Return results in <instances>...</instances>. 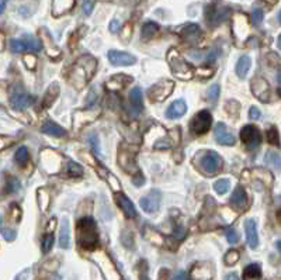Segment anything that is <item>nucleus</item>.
I'll return each mask as SVG.
<instances>
[{"label": "nucleus", "mask_w": 281, "mask_h": 280, "mask_svg": "<svg viewBox=\"0 0 281 280\" xmlns=\"http://www.w3.org/2000/svg\"><path fill=\"white\" fill-rule=\"evenodd\" d=\"M97 69V61L93 55H83L75 62L74 66L68 72V82L74 86L75 89H83L94 76Z\"/></svg>", "instance_id": "nucleus-1"}, {"label": "nucleus", "mask_w": 281, "mask_h": 280, "mask_svg": "<svg viewBox=\"0 0 281 280\" xmlns=\"http://www.w3.org/2000/svg\"><path fill=\"white\" fill-rule=\"evenodd\" d=\"M77 245L85 251H93L98 245V232L96 221L92 217H83L76 224Z\"/></svg>", "instance_id": "nucleus-2"}, {"label": "nucleus", "mask_w": 281, "mask_h": 280, "mask_svg": "<svg viewBox=\"0 0 281 280\" xmlns=\"http://www.w3.org/2000/svg\"><path fill=\"white\" fill-rule=\"evenodd\" d=\"M168 61H169V65H170L171 73L182 79V80H190L194 75V71L191 68V65H188L187 62L184 61L183 58L180 57V54L173 48L169 51L168 54Z\"/></svg>", "instance_id": "nucleus-3"}, {"label": "nucleus", "mask_w": 281, "mask_h": 280, "mask_svg": "<svg viewBox=\"0 0 281 280\" xmlns=\"http://www.w3.org/2000/svg\"><path fill=\"white\" fill-rule=\"evenodd\" d=\"M173 89H174V82L173 80H170V79H162V80H159L158 83H155L148 90V98L153 103L165 101L171 95Z\"/></svg>", "instance_id": "nucleus-4"}, {"label": "nucleus", "mask_w": 281, "mask_h": 280, "mask_svg": "<svg viewBox=\"0 0 281 280\" xmlns=\"http://www.w3.org/2000/svg\"><path fill=\"white\" fill-rule=\"evenodd\" d=\"M222 165H224V160L220 154L215 151H208L200 157V166L207 175L218 173L222 169Z\"/></svg>", "instance_id": "nucleus-5"}, {"label": "nucleus", "mask_w": 281, "mask_h": 280, "mask_svg": "<svg viewBox=\"0 0 281 280\" xmlns=\"http://www.w3.org/2000/svg\"><path fill=\"white\" fill-rule=\"evenodd\" d=\"M212 124V117L208 110H201L198 111L193 120L190 121V131L194 135H203L207 131H209Z\"/></svg>", "instance_id": "nucleus-6"}, {"label": "nucleus", "mask_w": 281, "mask_h": 280, "mask_svg": "<svg viewBox=\"0 0 281 280\" xmlns=\"http://www.w3.org/2000/svg\"><path fill=\"white\" fill-rule=\"evenodd\" d=\"M241 140H242V142L246 145L247 149L253 151L262 144V134H260L257 127L249 124V125H244V128L241 130Z\"/></svg>", "instance_id": "nucleus-7"}, {"label": "nucleus", "mask_w": 281, "mask_h": 280, "mask_svg": "<svg viewBox=\"0 0 281 280\" xmlns=\"http://www.w3.org/2000/svg\"><path fill=\"white\" fill-rule=\"evenodd\" d=\"M250 89L255 98L259 99L263 103H269L271 98V90H270L269 82L262 78V76H255L250 82Z\"/></svg>", "instance_id": "nucleus-8"}, {"label": "nucleus", "mask_w": 281, "mask_h": 280, "mask_svg": "<svg viewBox=\"0 0 281 280\" xmlns=\"http://www.w3.org/2000/svg\"><path fill=\"white\" fill-rule=\"evenodd\" d=\"M160 201H162V195L159 190H150L147 196H144L139 200V206L148 214H153L159 210Z\"/></svg>", "instance_id": "nucleus-9"}, {"label": "nucleus", "mask_w": 281, "mask_h": 280, "mask_svg": "<svg viewBox=\"0 0 281 280\" xmlns=\"http://www.w3.org/2000/svg\"><path fill=\"white\" fill-rule=\"evenodd\" d=\"M135 157H136V154H135L134 151H128L124 146L120 148L118 163H120L122 171H125L127 173H135V171H138L136 163H135Z\"/></svg>", "instance_id": "nucleus-10"}, {"label": "nucleus", "mask_w": 281, "mask_h": 280, "mask_svg": "<svg viewBox=\"0 0 281 280\" xmlns=\"http://www.w3.org/2000/svg\"><path fill=\"white\" fill-rule=\"evenodd\" d=\"M109 61L115 66H131L136 62V58L128 52L111 49V51H109Z\"/></svg>", "instance_id": "nucleus-11"}, {"label": "nucleus", "mask_w": 281, "mask_h": 280, "mask_svg": "<svg viewBox=\"0 0 281 280\" xmlns=\"http://www.w3.org/2000/svg\"><path fill=\"white\" fill-rule=\"evenodd\" d=\"M214 137H215V141L221 144V145H233L235 144V137L231 134V131L228 130V127L224 124V122H218L215 125V130H214Z\"/></svg>", "instance_id": "nucleus-12"}, {"label": "nucleus", "mask_w": 281, "mask_h": 280, "mask_svg": "<svg viewBox=\"0 0 281 280\" xmlns=\"http://www.w3.org/2000/svg\"><path fill=\"white\" fill-rule=\"evenodd\" d=\"M231 206L238 211H244L247 207V193L242 186H238L231 196Z\"/></svg>", "instance_id": "nucleus-13"}, {"label": "nucleus", "mask_w": 281, "mask_h": 280, "mask_svg": "<svg viewBox=\"0 0 281 280\" xmlns=\"http://www.w3.org/2000/svg\"><path fill=\"white\" fill-rule=\"evenodd\" d=\"M130 107L132 110V116H138L144 109V96L141 87H134L130 92Z\"/></svg>", "instance_id": "nucleus-14"}, {"label": "nucleus", "mask_w": 281, "mask_h": 280, "mask_svg": "<svg viewBox=\"0 0 281 280\" xmlns=\"http://www.w3.org/2000/svg\"><path fill=\"white\" fill-rule=\"evenodd\" d=\"M115 201H117L118 207L122 210V213H124L128 219H135V217H136L135 206L132 204V201L124 195V193H117V195H115Z\"/></svg>", "instance_id": "nucleus-15"}, {"label": "nucleus", "mask_w": 281, "mask_h": 280, "mask_svg": "<svg viewBox=\"0 0 281 280\" xmlns=\"http://www.w3.org/2000/svg\"><path fill=\"white\" fill-rule=\"evenodd\" d=\"M76 0H52V16L61 17L75 7Z\"/></svg>", "instance_id": "nucleus-16"}, {"label": "nucleus", "mask_w": 281, "mask_h": 280, "mask_svg": "<svg viewBox=\"0 0 281 280\" xmlns=\"http://www.w3.org/2000/svg\"><path fill=\"white\" fill-rule=\"evenodd\" d=\"M244 231H246V241L250 248H257L259 245V235H257V227L255 220H247L244 222Z\"/></svg>", "instance_id": "nucleus-17"}, {"label": "nucleus", "mask_w": 281, "mask_h": 280, "mask_svg": "<svg viewBox=\"0 0 281 280\" xmlns=\"http://www.w3.org/2000/svg\"><path fill=\"white\" fill-rule=\"evenodd\" d=\"M180 36L186 42L196 44V42H198V40L201 38V30L197 24H187L184 25V28L180 31Z\"/></svg>", "instance_id": "nucleus-18"}, {"label": "nucleus", "mask_w": 281, "mask_h": 280, "mask_svg": "<svg viewBox=\"0 0 281 280\" xmlns=\"http://www.w3.org/2000/svg\"><path fill=\"white\" fill-rule=\"evenodd\" d=\"M186 111H187L186 101L184 100H176V101H173L169 106V109L166 110V117H169V119H179V117H182V116L186 114Z\"/></svg>", "instance_id": "nucleus-19"}, {"label": "nucleus", "mask_w": 281, "mask_h": 280, "mask_svg": "<svg viewBox=\"0 0 281 280\" xmlns=\"http://www.w3.org/2000/svg\"><path fill=\"white\" fill-rule=\"evenodd\" d=\"M10 103L16 110H23L34 103V98L24 95V93H16L10 98Z\"/></svg>", "instance_id": "nucleus-20"}, {"label": "nucleus", "mask_w": 281, "mask_h": 280, "mask_svg": "<svg viewBox=\"0 0 281 280\" xmlns=\"http://www.w3.org/2000/svg\"><path fill=\"white\" fill-rule=\"evenodd\" d=\"M211 10L212 12L209 13L207 12V20L209 21V24L211 25H217L222 23L224 20H225V17H226V14H228V9H225V7H211Z\"/></svg>", "instance_id": "nucleus-21"}, {"label": "nucleus", "mask_w": 281, "mask_h": 280, "mask_svg": "<svg viewBox=\"0 0 281 280\" xmlns=\"http://www.w3.org/2000/svg\"><path fill=\"white\" fill-rule=\"evenodd\" d=\"M132 82V78L131 76H127V75H115L112 76L109 83H107V87L109 89H112V90H120L122 87H125L127 83H131Z\"/></svg>", "instance_id": "nucleus-22"}, {"label": "nucleus", "mask_w": 281, "mask_h": 280, "mask_svg": "<svg viewBox=\"0 0 281 280\" xmlns=\"http://www.w3.org/2000/svg\"><path fill=\"white\" fill-rule=\"evenodd\" d=\"M59 95V85L58 83H52L49 86L48 90L45 92V96H44V101H42V107L44 109H48L54 104V101L56 100Z\"/></svg>", "instance_id": "nucleus-23"}, {"label": "nucleus", "mask_w": 281, "mask_h": 280, "mask_svg": "<svg viewBox=\"0 0 281 280\" xmlns=\"http://www.w3.org/2000/svg\"><path fill=\"white\" fill-rule=\"evenodd\" d=\"M41 131H42L44 134L52 135V137H63V135L66 134V131H65L62 127H59L58 124H55V122L51 121V120H47V121L42 124Z\"/></svg>", "instance_id": "nucleus-24"}, {"label": "nucleus", "mask_w": 281, "mask_h": 280, "mask_svg": "<svg viewBox=\"0 0 281 280\" xmlns=\"http://www.w3.org/2000/svg\"><path fill=\"white\" fill-rule=\"evenodd\" d=\"M262 279V268L257 263H250L244 269V280H260Z\"/></svg>", "instance_id": "nucleus-25"}, {"label": "nucleus", "mask_w": 281, "mask_h": 280, "mask_svg": "<svg viewBox=\"0 0 281 280\" xmlns=\"http://www.w3.org/2000/svg\"><path fill=\"white\" fill-rule=\"evenodd\" d=\"M250 63H252V61H250V58L247 55H244V57L239 58V61L236 63V75L241 79L246 78V75L249 72V69H250Z\"/></svg>", "instance_id": "nucleus-26"}, {"label": "nucleus", "mask_w": 281, "mask_h": 280, "mask_svg": "<svg viewBox=\"0 0 281 280\" xmlns=\"http://www.w3.org/2000/svg\"><path fill=\"white\" fill-rule=\"evenodd\" d=\"M59 246L63 249L69 248V221L66 217L62 220L61 232H59Z\"/></svg>", "instance_id": "nucleus-27"}, {"label": "nucleus", "mask_w": 281, "mask_h": 280, "mask_svg": "<svg viewBox=\"0 0 281 280\" xmlns=\"http://www.w3.org/2000/svg\"><path fill=\"white\" fill-rule=\"evenodd\" d=\"M37 201L38 207L41 211H47L51 204V199H49L48 192L45 189H38L37 190Z\"/></svg>", "instance_id": "nucleus-28"}, {"label": "nucleus", "mask_w": 281, "mask_h": 280, "mask_svg": "<svg viewBox=\"0 0 281 280\" xmlns=\"http://www.w3.org/2000/svg\"><path fill=\"white\" fill-rule=\"evenodd\" d=\"M158 31H159V25L153 21H148L147 24H144V27H142V38L149 40V38L156 36Z\"/></svg>", "instance_id": "nucleus-29"}, {"label": "nucleus", "mask_w": 281, "mask_h": 280, "mask_svg": "<svg viewBox=\"0 0 281 280\" xmlns=\"http://www.w3.org/2000/svg\"><path fill=\"white\" fill-rule=\"evenodd\" d=\"M264 163L274 169H281V157L276 152H267L264 157Z\"/></svg>", "instance_id": "nucleus-30"}, {"label": "nucleus", "mask_w": 281, "mask_h": 280, "mask_svg": "<svg viewBox=\"0 0 281 280\" xmlns=\"http://www.w3.org/2000/svg\"><path fill=\"white\" fill-rule=\"evenodd\" d=\"M28 158H30V155H28V149H27L25 146L19 148V149L16 151V154H14V162L19 163L20 166L25 165V163L28 162Z\"/></svg>", "instance_id": "nucleus-31"}, {"label": "nucleus", "mask_w": 281, "mask_h": 280, "mask_svg": "<svg viewBox=\"0 0 281 280\" xmlns=\"http://www.w3.org/2000/svg\"><path fill=\"white\" fill-rule=\"evenodd\" d=\"M66 175L71 176V178H77V176L83 175V168L80 165L75 163V162H69L66 165Z\"/></svg>", "instance_id": "nucleus-32"}, {"label": "nucleus", "mask_w": 281, "mask_h": 280, "mask_svg": "<svg viewBox=\"0 0 281 280\" xmlns=\"http://www.w3.org/2000/svg\"><path fill=\"white\" fill-rule=\"evenodd\" d=\"M220 85H212L207 92V100L211 103V104H215L218 101V98H220Z\"/></svg>", "instance_id": "nucleus-33"}, {"label": "nucleus", "mask_w": 281, "mask_h": 280, "mask_svg": "<svg viewBox=\"0 0 281 280\" xmlns=\"http://www.w3.org/2000/svg\"><path fill=\"white\" fill-rule=\"evenodd\" d=\"M229 187H231V182L228 179H220L214 184V189L218 195H225L229 190Z\"/></svg>", "instance_id": "nucleus-34"}, {"label": "nucleus", "mask_w": 281, "mask_h": 280, "mask_svg": "<svg viewBox=\"0 0 281 280\" xmlns=\"http://www.w3.org/2000/svg\"><path fill=\"white\" fill-rule=\"evenodd\" d=\"M239 260V252L236 249H231L225 254V258H224V262L226 266H233L236 262Z\"/></svg>", "instance_id": "nucleus-35"}, {"label": "nucleus", "mask_w": 281, "mask_h": 280, "mask_svg": "<svg viewBox=\"0 0 281 280\" xmlns=\"http://www.w3.org/2000/svg\"><path fill=\"white\" fill-rule=\"evenodd\" d=\"M267 141L269 144L274 146H280V135L276 127H271L267 130Z\"/></svg>", "instance_id": "nucleus-36"}, {"label": "nucleus", "mask_w": 281, "mask_h": 280, "mask_svg": "<svg viewBox=\"0 0 281 280\" xmlns=\"http://www.w3.org/2000/svg\"><path fill=\"white\" fill-rule=\"evenodd\" d=\"M4 193H16L19 189H20V182L16 179V178H7V182H6V186H4Z\"/></svg>", "instance_id": "nucleus-37"}, {"label": "nucleus", "mask_w": 281, "mask_h": 280, "mask_svg": "<svg viewBox=\"0 0 281 280\" xmlns=\"http://www.w3.org/2000/svg\"><path fill=\"white\" fill-rule=\"evenodd\" d=\"M10 49L14 54H21L27 49V44H25V41H21V40H12L10 41Z\"/></svg>", "instance_id": "nucleus-38"}, {"label": "nucleus", "mask_w": 281, "mask_h": 280, "mask_svg": "<svg viewBox=\"0 0 281 280\" xmlns=\"http://www.w3.org/2000/svg\"><path fill=\"white\" fill-rule=\"evenodd\" d=\"M25 44H27V48L30 49V51H34V52H38V51L42 49L41 41L37 40V38H34V37H28L27 41H25Z\"/></svg>", "instance_id": "nucleus-39"}, {"label": "nucleus", "mask_w": 281, "mask_h": 280, "mask_svg": "<svg viewBox=\"0 0 281 280\" xmlns=\"http://www.w3.org/2000/svg\"><path fill=\"white\" fill-rule=\"evenodd\" d=\"M52 245H54V234L48 231V234L42 240V252L48 254L49 251H51V248H52Z\"/></svg>", "instance_id": "nucleus-40"}, {"label": "nucleus", "mask_w": 281, "mask_h": 280, "mask_svg": "<svg viewBox=\"0 0 281 280\" xmlns=\"http://www.w3.org/2000/svg\"><path fill=\"white\" fill-rule=\"evenodd\" d=\"M24 63L28 69H34L37 65V58L34 54H25L24 55Z\"/></svg>", "instance_id": "nucleus-41"}, {"label": "nucleus", "mask_w": 281, "mask_h": 280, "mask_svg": "<svg viewBox=\"0 0 281 280\" xmlns=\"http://www.w3.org/2000/svg\"><path fill=\"white\" fill-rule=\"evenodd\" d=\"M225 235H226V240H228L229 244H236L239 241V235H238L236 230H233V228H228L225 231Z\"/></svg>", "instance_id": "nucleus-42"}, {"label": "nucleus", "mask_w": 281, "mask_h": 280, "mask_svg": "<svg viewBox=\"0 0 281 280\" xmlns=\"http://www.w3.org/2000/svg\"><path fill=\"white\" fill-rule=\"evenodd\" d=\"M252 23L255 25H260L263 23V12L260 9H255L252 12Z\"/></svg>", "instance_id": "nucleus-43"}, {"label": "nucleus", "mask_w": 281, "mask_h": 280, "mask_svg": "<svg viewBox=\"0 0 281 280\" xmlns=\"http://www.w3.org/2000/svg\"><path fill=\"white\" fill-rule=\"evenodd\" d=\"M220 51H221L220 48H215V49H212V51H209V52L207 54V62L215 61V60H217V57L220 55Z\"/></svg>", "instance_id": "nucleus-44"}, {"label": "nucleus", "mask_w": 281, "mask_h": 280, "mask_svg": "<svg viewBox=\"0 0 281 280\" xmlns=\"http://www.w3.org/2000/svg\"><path fill=\"white\" fill-rule=\"evenodd\" d=\"M249 116H250V119L252 120H259L260 117H262V113H260V110L257 109V107H250V111H249Z\"/></svg>", "instance_id": "nucleus-45"}, {"label": "nucleus", "mask_w": 281, "mask_h": 280, "mask_svg": "<svg viewBox=\"0 0 281 280\" xmlns=\"http://www.w3.org/2000/svg\"><path fill=\"white\" fill-rule=\"evenodd\" d=\"M174 237L177 240H183L184 237H186V230H184L183 227H176L174 228Z\"/></svg>", "instance_id": "nucleus-46"}, {"label": "nucleus", "mask_w": 281, "mask_h": 280, "mask_svg": "<svg viewBox=\"0 0 281 280\" xmlns=\"http://www.w3.org/2000/svg\"><path fill=\"white\" fill-rule=\"evenodd\" d=\"M83 12H85V14H90V13L93 12V1H92V0H85V3H83Z\"/></svg>", "instance_id": "nucleus-47"}, {"label": "nucleus", "mask_w": 281, "mask_h": 280, "mask_svg": "<svg viewBox=\"0 0 281 280\" xmlns=\"http://www.w3.org/2000/svg\"><path fill=\"white\" fill-rule=\"evenodd\" d=\"M3 237L7 240V241H12V240H14L16 238V232L12 231V230H6V228H3Z\"/></svg>", "instance_id": "nucleus-48"}, {"label": "nucleus", "mask_w": 281, "mask_h": 280, "mask_svg": "<svg viewBox=\"0 0 281 280\" xmlns=\"http://www.w3.org/2000/svg\"><path fill=\"white\" fill-rule=\"evenodd\" d=\"M132 182H134L135 186H142V184H144V176H142L141 173H138L134 179H132Z\"/></svg>", "instance_id": "nucleus-49"}, {"label": "nucleus", "mask_w": 281, "mask_h": 280, "mask_svg": "<svg viewBox=\"0 0 281 280\" xmlns=\"http://www.w3.org/2000/svg\"><path fill=\"white\" fill-rule=\"evenodd\" d=\"M118 30H120V23L117 20H112L110 23V31L111 33H118Z\"/></svg>", "instance_id": "nucleus-50"}, {"label": "nucleus", "mask_w": 281, "mask_h": 280, "mask_svg": "<svg viewBox=\"0 0 281 280\" xmlns=\"http://www.w3.org/2000/svg\"><path fill=\"white\" fill-rule=\"evenodd\" d=\"M171 280H187V275H186V272L180 270V272H177V273L174 275V278Z\"/></svg>", "instance_id": "nucleus-51"}, {"label": "nucleus", "mask_w": 281, "mask_h": 280, "mask_svg": "<svg viewBox=\"0 0 281 280\" xmlns=\"http://www.w3.org/2000/svg\"><path fill=\"white\" fill-rule=\"evenodd\" d=\"M90 140H92V144L94 146V149H96V152H98V146H97V137L93 134L90 137Z\"/></svg>", "instance_id": "nucleus-52"}, {"label": "nucleus", "mask_w": 281, "mask_h": 280, "mask_svg": "<svg viewBox=\"0 0 281 280\" xmlns=\"http://www.w3.org/2000/svg\"><path fill=\"white\" fill-rule=\"evenodd\" d=\"M277 1H279V0H263V3H264L269 9H271V7H273Z\"/></svg>", "instance_id": "nucleus-53"}, {"label": "nucleus", "mask_w": 281, "mask_h": 280, "mask_svg": "<svg viewBox=\"0 0 281 280\" xmlns=\"http://www.w3.org/2000/svg\"><path fill=\"white\" fill-rule=\"evenodd\" d=\"M225 280H239V278H238L236 273H229V275L225 278Z\"/></svg>", "instance_id": "nucleus-54"}, {"label": "nucleus", "mask_w": 281, "mask_h": 280, "mask_svg": "<svg viewBox=\"0 0 281 280\" xmlns=\"http://www.w3.org/2000/svg\"><path fill=\"white\" fill-rule=\"evenodd\" d=\"M277 83H279V90H281V66L277 71Z\"/></svg>", "instance_id": "nucleus-55"}, {"label": "nucleus", "mask_w": 281, "mask_h": 280, "mask_svg": "<svg viewBox=\"0 0 281 280\" xmlns=\"http://www.w3.org/2000/svg\"><path fill=\"white\" fill-rule=\"evenodd\" d=\"M4 7H6V0H1V7H0V13L4 12Z\"/></svg>", "instance_id": "nucleus-56"}, {"label": "nucleus", "mask_w": 281, "mask_h": 280, "mask_svg": "<svg viewBox=\"0 0 281 280\" xmlns=\"http://www.w3.org/2000/svg\"><path fill=\"white\" fill-rule=\"evenodd\" d=\"M277 44H279V48L281 49V34H280V37H279V42H277Z\"/></svg>", "instance_id": "nucleus-57"}, {"label": "nucleus", "mask_w": 281, "mask_h": 280, "mask_svg": "<svg viewBox=\"0 0 281 280\" xmlns=\"http://www.w3.org/2000/svg\"><path fill=\"white\" fill-rule=\"evenodd\" d=\"M279 20H280V23H281V12H280V14H279Z\"/></svg>", "instance_id": "nucleus-58"}, {"label": "nucleus", "mask_w": 281, "mask_h": 280, "mask_svg": "<svg viewBox=\"0 0 281 280\" xmlns=\"http://www.w3.org/2000/svg\"><path fill=\"white\" fill-rule=\"evenodd\" d=\"M279 248H280V251H281V242H279Z\"/></svg>", "instance_id": "nucleus-59"}, {"label": "nucleus", "mask_w": 281, "mask_h": 280, "mask_svg": "<svg viewBox=\"0 0 281 280\" xmlns=\"http://www.w3.org/2000/svg\"><path fill=\"white\" fill-rule=\"evenodd\" d=\"M280 219H281V210H280Z\"/></svg>", "instance_id": "nucleus-60"}]
</instances>
